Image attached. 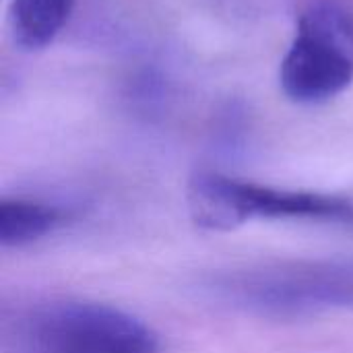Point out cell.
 Segmentation results:
<instances>
[{
    "instance_id": "obj_6",
    "label": "cell",
    "mask_w": 353,
    "mask_h": 353,
    "mask_svg": "<svg viewBox=\"0 0 353 353\" xmlns=\"http://www.w3.org/2000/svg\"><path fill=\"white\" fill-rule=\"evenodd\" d=\"M74 0H12L10 33L19 48L41 50L64 29Z\"/></svg>"
},
{
    "instance_id": "obj_3",
    "label": "cell",
    "mask_w": 353,
    "mask_h": 353,
    "mask_svg": "<svg viewBox=\"0 0 353 353\" xmlns=\"http://www.w3.org/2000/svg\"><path fill=\"white\" fill-rule=\"evenodd\" d=\"M192 221L211 232L236 230L254 219H292L353 225V196L273 188L219 172H199L188 186Z\"/></svg>"
},
{
    "instance_id": "obj_1",
    "label": "cell",
    "mask_w": 353,
    "mask_h": 353,
    "mask_svg": "<svg viewBox=\"0 0 353 353\" xmlns=\"http://www.w3.org/2000/svg\"><path fill=\"white\" fill-rule=\"evenodd\" d=\"M2 353H163L141 319L99 302L50 298L6 310Z\"/></svg>"
},
{
    "instance_id": "obj_2",
    "label": "cell",
    "mask_w": 353,
    "mask_h": 353,
    "mask_svg": "<svg viewBox=\"0 0 353 353\" xmlns=\"http://www.w3.org/2000/svg\"><path fill=\"white\" fill-rule=\"evenodd\" d=\"M205 290L236 310L269 319L353 310V256L236 267L211 275Z\"/></svg>"
},
{
    "instance_id": "obj_4",
    "label": "cell",
    "mask_w": 353,
    "mask_h": 353,
    "mask_svg": "<svg viewBox=\"0 0 353 353\" xmlns=\"http://www.w3.org/2000/svg\"><path fill=\"white\" fill-rule=\"evenodd\" d=\"M288 99L319 105L353 83V12L337 2L312 4L298 21L279 68Z\"/></svg>"
},
{
    "instance_id": "obj_5",
    "label": "cell",
    "mask_w": 353,
    "mask_h": 353,
    "mask_svg": "<svg viewBox=\"0 0 353 353\" xmlns=\"http://www.w3.org/2000/svg\"><path fill=\"white\" fill-rule=\"evenodd\" d=\"M74 211L62 203L31 196H4L0 201V246L23 248L64 228Z\"/></svg>"
}]
</instances>
